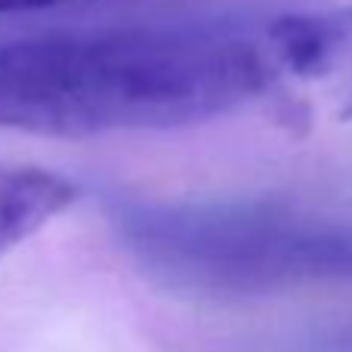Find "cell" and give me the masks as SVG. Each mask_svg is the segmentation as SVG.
Listing matches in <instances>:
<instances>
[{
    "instance_id": "cell-1",
    "label": "cell",
    "mask_w": 352,
    "mask_h": 352,
    "mask_svg": "<svg viewBox=\"0 0 352 352\" xmlns=\"http://www.w3.org/2000/svg\"><path fill=\"white\" fill-rule=\"evenodd\" d=\"M263 25H127L0 47V127L37 136L204 124L269 93Z\"/></svg>"
},
{
    "instance_id": "cell-2",
    "label": "cell",
    "mask_w": 352,
    "mask_h": 352,
    "mask_svg": "<svg viewBox=\"0 0 352 352\" xmlns=\"http://www.w3.org/2000/svg\"><path fill=\"white\" fill-rule=\"evenodd\" d=\"M118 241L152 281L204 300L352 285V217L281 198L127 201Z\"/></svg>"
},
{
    "instance_id": "cell-4",
    "label": "cell",
    "mask_w": 352,
    "mask_h": 352,
    "mask_svg": "<svg viewBox=\"0 0 352 352\" xmlns=\"http://www.w3.org/2000/svg\"><path fill=\"white\" fill-rule=\"evenodd\" d=\"M78 195L80 188L62 173L0 161V256L65 213Z\"/></svg>"
},
{
    "instance_id": "cell-5",
    "label": "cell",
    "mask_w": 352,
    "mask_h": 352,
    "mask_svg": "<svg viewBox=\"0 0 352 352\" xmlns=\"http://www.w3.org/2000/svg\"><path fill=\"white\" fill-rule=\"evenodd\" d=\"M62 3H78V0H0V12H28V10H50Z\"/></svg>"
},
{
    "instance_id": "cell-3",
    "label": "cell",
    "mask_w": 352,
    "mask_h": 352,
    "mask_svg": "<svg viewBox=\"0 0 352 352\" xmlns=\"http://www.w3.org/2000/svg\"><path fill=\"white\" fill-rule=\"evenodd\" d=\"M263 43L272 72L266 96L287 115L352 121V6L263 22Z\"/></svg>"
}]
</instances>
